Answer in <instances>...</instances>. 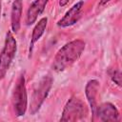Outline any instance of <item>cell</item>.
I'll return each mask as SVG.
<instances>
[{
	"instance_id": "3957f363",
	"label": "cell",
	"mask_w": 122,
	"mask_h": 122,
	"mask_svg": "<svg viewBox=\"0 0 122 122\" xmlns=\"http://www.w3.org/2000/svg\"><path fill=\"white\" fill-rule=\"evenodd\" d=\"M16 40L11 31H8L4 48L0 53V79L4 78L16 53Z\"/></svg>"
},
{
	"instance_id": "4fadbf2b",
	"label": "cell",
	"mask_w": 122,
	"mask_h": 122,
	"mask_svg": "<svg viewBox=\"0 0 122 122\" xmlns=\"http://www.w3.org/2000/svg\"><path fill=\"white\" fill-rule=\"evenodd\" d=\"M68 2H69V0H59V5L61 7H64L68 4Z\"/></svg>"
},
{
	"instance_id": "ba28073f",
	"label": "cell",
	"mask_w": 122,
	"mask_h": 122,
	"mask_svg": "<svg viewBox=\"0 0 122 122\" xmlns=\"http://www.w3.org/2000/svg\"><path fill=\"white\" fill-rule=\"evenodd\" d=\"M99 90V82L95 79L90 80L85 88V93L88 99V102L90 104V107L92 109V114L94 118L95 112H96V96H97V92Z\"/></svg>"
},
{
	"instance_id": "9c48e42d",
	"label": "cell",
	"mask_w": 122,
	"mask_h": 122,
	"mask_svg": "<svg viewBox=\"0 0 122 122\" xmlns=\"http://www.w3.org/2000/svg\"><path fill=\"white\" fill-rule=\"evenodd\" d=\"M48 1L49 0H35L34 2H32L27 12V17H26L27 25L30 26L36 21L37 17L44 11V9Z\"/></svg>"
},
{
	"instance_id": "9a60e30c",
	"label": "cell",
	"mask_w": 122,
	"mask_h": 122,
	"mask_svg": "<svg viewBox=\"0 0 122 122\" xmlns=\"http://www.w3.org/2000/svg\"><path fill=\"white\" fill-rule=\"evenodd\" d=\"M1 7H2V1L0 0V15H1Z\"/></svg>"
},
{
	"instance_id": "8fae6325",
	"label": "cell",
	"mask_w": 122,
	"mask_h": 122,
	"mask_svg": "<svg viewBox=\"0 0 122 122\" xmlns=\"http://www.w3.org/2000/svg\"><path fill=\"white\" fill-rule=\"evenodd\" d=\"M47 23H48V18L43 17L35 25V27L32 30V33H31V40H30V53L32 51V47H33L34 43L36 41H38L40 39V37L42 36V34L44 33L46 27H47Z\"/></svg>"
},
{
	"instance_id": "277c9868",
	"label": "cell",
	"mask_w": 122,
	"mask_h": 122,
	"mask_svg": "<svg viewBox=\"0 0 122 122\" xmlns=\"http://www.w3.org/2000/svg\"><path fill=\"white\" fill-rule=\"evenodd\" d=\"M86 115L87 108L83 101L77 97H71L64 107L60 121L74 122L84 119Z\"/></svg>"
},
{
	"instance_id": "30bf717a",
	"label": "cell",
	"mask_w": 122,
	"mask_h": 122,
	"mask_svg": "<svg viewBox=\"0 0 122 122\" xmlns=\"http://www.w3.org/2000/svg\"><path fill=\"white\" fill-rule=\"evenodd\" d=\"M23 0H14L11 6V29L14 32H17L20 29V20L22 15Z\"/></svg>"
},
{
	"instance_id": "5b68a950",
	"label": "cell",
	"mask_w": 122,
	"mask_h": 122,
	"mask_svg": "<svg viewBox=\"0 0 122 122\" xmlns=\"http://www.w3.org/2000/svg\"><path fill=\"white\" fill-rule=\"evenodd\" d=\"M27 91L25 85L24 74H21L16 82L14 91L12 93V105L16 116H22L25 114L27 110Z\"/></svg>"
},
{
	"instance_id": "5bb4252c",
	"label": "cell",
	"mask_w": 122,
	"mask_h": 122,
	"mask_svg": "<svg viewBox=\"0 0 122 122\" xmlns=\"http://www.w3.org/2000/svg\"><path fill=\"white\" fill-rule=\"evenodd\" d=\"M111 0H101L100 1V3H99V6H103V5H105V4H107L108 2H110Z\"/></svg>"
},
{
	"instance_id": "6da1fadb",
	"label": "cell",
	"mask_w": 122,
	"mask_h": 122,
	"mask_svg": "<svg viewBox=\"0 0 122 122\" xmlns=\"http://www.w3.org/2000/svg\"><path fill=\"white\" fill-rule=\"evenodd\" d=\"M86 43L81 39L72 40L64 45L55 54L51 68L55 71H63L71 67L82 54Z\"/></svg>"
},
{
	"instance_id": "52a82bcc",
	"label": "cell",
	"mask_w": 122,
	"mask_h": 122,
	"mask_svg": "<svg viewBox=\"0 0 122 122\" xmlns=\"http://www.w3.org/2000/svg\"><path fill=\"white\" fill-rule=\"evenodd\" d=\"M95 115L101 121H117L119 119V112L115 106L112 103H103L96 108Z\"/></svg>"
},
{
	"instance_id": "7a4b0ae2",
	"label": "cell",
	"mask_w": 122,
	"mask_h": 122,
	"mask_svg": "<svg viewBox=\"0 0 122 122\" xmlns=\"http://www.w3.org/2000/svg\"><path fill=\"white\" fill-rule=\"evenodd\" d=\"M52 78L50 75L43 76L40 81L37 83L36 87L33 90L31 100L30 104V114H35L39 110L44 100L49 94V92L51 88Z\"/></svg>"
},
{
	"instance_id": "7c38bea8",
	"label": "cell",
	"mask_w": 122,
	"mask_h": 122,
	"mask_svg": "<svg viewBox=\"0 0 122 122\" xmlns=\"http://www.w3.org/2000/svg\"><path fill=\"white\" fill-rule=\"evenodd\" d=\"M112 79L115 84H117L118 86H121V73L119 71H113V73L112 75Z\"/></svg>"
},
{
	"instance_id": "8992f818",
	"label": "cell",
	"mask_w": 122,
	"mask_h": 122,
	"mask_svg": "<svg viewBox=\"0 0 122 122\" xmlns=\"http://www.w3.org/2000/svg\"><path fill=\"white\" fill-rule=\"evenodd\" d=\"M83 5H84L83 1H79L75 5H73L66 12L64 17L57 22V26L61 27V28H66V27H69V26H71V25L75 24L80 18V14H81Z\"/></svg>"
}]
</instances>
